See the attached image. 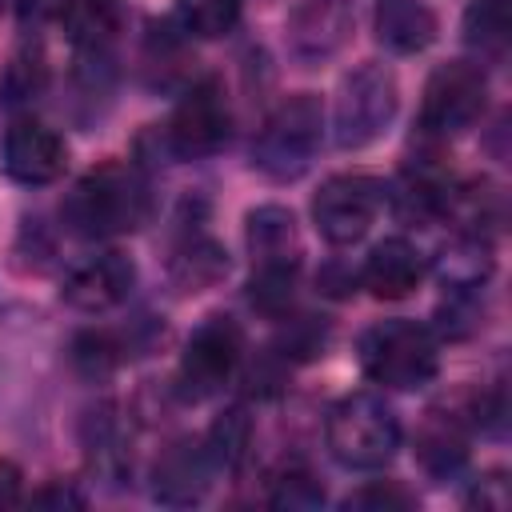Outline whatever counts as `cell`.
<instances>
[{"label":"cell","mask_w":512,"mask_h":512,"mask_svg":"<svg viewBox=\"0 0 512 512\" xmlns=\"http://www.w3.org/2000/svg\"><path fill=\"white\" fill-rule=\"evenodd\" d=\"M148 212H152L148 180L136 164H124V160H104L88 168L60 204L68 232L84 240L128 236L148 220Z\"/></svg>","instance_id":"obj_1"},{"label":"cell","mask_w":512,"mask_h":512,"mask_svg":"<svg viewBox=\"0 0 512 512\" xmlns=\"http://www.w3.org/2000/svg\"><path fill=\"white\" fill-rule=\"evenodd\" d=\"M248 256H252V280H248V300L256 312L284 320L296 296V272H300V232L296 216L280 204H260L248 212L244 224Z\"/></svg>","instance_id":"obj_2"},{"label":"cell","mask_w":512,"mask_h":512,"mask_svg":"<svg viewBox=\"0 0 512 512\" xmlns=\"http://www.w3.org/2000/svg\"><path fill=\"white\" fill-rule=\"evenodd\" d=\"M324 144V104L316 92L284 96L252 140V168L276 184L300 180Z\"/></svg>","instance_id":"obj_3"},{"label":"cell","mask_w":512,"mask_h":512,"mask_svg":"<svg viewBox=\"0 0 512 512\" xmlns=\"http://www.w3.org/2000/svg\"><path fill=\"white\" fill-rule=\"evenodd\" d=\"M360 368L372 384L392 392L424 388L440 372V336L436 328L408 316L376 320L360 336Z\"/></svg>","instance_id":"obj_4"},{"label":"cell","mask_w":512,"mask_h":512,"mask_svg":"<svg viewBox=\"0 0 512 512\" xmlns=\"http://www.w3.org/2000/svg\"><path fill=\"white\" fill-rule=\"evenodd\" d=\"M324 440L336 464L352 472L384 468L400 448V420L376 392H348L328 408Z\"/></svg>","instance_id":"obj_5"},{"label":"cell","mask_w":512,"mask_h":512,"mask_svg":"<svg viewBox=\"0 0 512 512\" xmlns=\"http://www.w3.org/2000/svg\"><path fill=\"white\" fill-rule=\"evenodd\" d=\"M396 108H400V88L392 68H384L380 60L356 64L336 88V112H332L336 144L344 152L372 144L392 124Z\"/></svg>","instance_id":"obj_6"},{"label":"cell","mask_w":512,"mask_h":512,"mask_svg":"<svg viewBox=\"0 0 512 512\" xmlns=\"http://www.w3.org/2000/svg\"><path fill=\"white\" fill-rule=\"evenodd\" d=\"M156 132H160V128H156ZM228 132H232L228 92H224L220 76H200V80H192V84L180 92V100H176V108H172L164 132H160V144H164V152H172V156L204 160V156H212V152L224 148Z\"/></svg>","instance_id":"obj_7"},{"label":"cell","mask_w":512,"mask_h":512,"mask_svg":"<svg viewBox=\"0 0 512 512\" xmlns=\"http://www.w3.org/2000/svg\"><path fill=\"white\" fill-rule=\"evenodd\" d=\"M488 104V76L476 60L440 64L420 96V132L424 140H448L468 132Z\"/></svg>","instance_id":"obj_8"},{"label":"cell","mask_w":512,"mask_h":512,"mask_svg":"<svg viewBox=\"0 0 512 512\" xmlns=\"http://www.w3.org/2000/svg\"><path fill=\"white\" fill-rule=\"evenodd\" d=\"M380 204H384L380 180L364 172H336L312 196V224L328 244L348 248L368 236Z\"/></svg>","instance_id":"obj_9"},{"label":"cell","mask_w":512,"mask_h":512,"mask_svg":"<svg viewBox=\"0 0 512 512\" xmlns=\"http://www.w3.org/2000/svg\"><path fill=\"white\" fill-rule=\"evenodd\" d=\"M244 360V332L232 316H208L184 344L180 352V368H176V380H180V392L188 400H204V396H216L240 368Z\"/></svg>","instance_id":"obj_10"},{"label":"cell","mask_w":512,"mask_h":512,"mask_svg":"<svg viewBox=\"0 0 512 512\" xmlns=\"http://www.w3.org/2000/svg\"><path fill=\"white\" fill-rule=\"evenodd\" d=\"M0 168H4V176H12L16 184H28V188L52 184L68 168V144L56 128H48L32 116H16L0 140Z\"/></svg>","instance_id":"obj_11"},{"label":"cell","mask_w":512,"mask_h":512,"mask_svg":"<svg viewBox=\"0 0 512 512\" xmlns=\"http://www.w3.org/2000/svg\"><path fill=\"white\" fill-rule=\"evenodd\" d=\"M472 416L468 408H452V404H432L416 432H412V456L416 464L432 476V480H452L464 464H468V448H472Z\"/></svg>","instance_id":"obj_12"},{"label":"cell","mask_w":512,"mask_h":512,"mask_svg":"<svg viewBox=\"0 0 512 512\" xmlns=\"http://www.w3.org/2000/svg\"><path fill=\"white\" fill-rule=\"evenodd\" d=\"M136 264L124 252H100L80 260L60 280V300L76 312H108L132 296Z\"/></svg>","instance_id":"obj_13"},{"label":"cell","mask_w":512,"mask_h":512,"mask_svg":"<svg viewBox=\"0 0 512 512\" xmlns=\"http://www.w3.org/2000/svg\"><path fill=\"white\" fill-rule=\"evenodd\" d=\"M356 20V4L352 0H304L292 16H288V48L296 60L304 64H320L332 52L344 48L348 32Z\"/></svg>","instance_id":"obj_14"},{"label":"cell","mask_w":512,"mask_h":512,"mask_svg":"<svg viewBox=\"0 0 512 512\" xmlns=\"http://www.w3.org/2000/svg\"><path fill=\"white\" fill-rule=\"evenodd\" d=\"M208 476L212 460L204 452V440L180 436L152 464V500L168 508H188L208 492Z\"/></svg>","instance_id":"obj_15"},{"label":"cell","mask_w":512,"mask_h":512,"mask_svg":"<svg viewBox=\"0 0 512 512\" xmlns=\"http://www.w3.org/2000/svg\"><path fill=\"white\" fill-rule=\"evenodd\" d=\"M360 284L376 296V300H404L420 288L424 280V256L416 252V244H408L404 236H388L380 240L364 264H360Z\"/></svg>","instance_id":"obj_16"},{"label":"cell","mask_w":512,"mask_h":512,"mask_svg":"<svg viewBox=\"0 0 512 512\" xmlns=\"http://www.w3.org/2000/svg\"><path fill=\"white\" fill-rule=\"evenodd\" d=\"M228 276V252L204 228H184L168 256V280L176 292H204Z\"/></svg>","instance_id":"obj_17"},{"label":"cell","mask_w":512,"mask_h":512,"mask_svg":"<svg viewBox=\"0 0 512 512\" xmlns=\"http://www.w3.org/2000/svg\"><path fill=\"white\" fill-rule=\"evenodd\" d=\"M372 32L388 52L412 56V52H424L436 40L440 24H436V12L424 0H376Z\"/></svg>","instance_id":"obj_18"},{"label":"cell","mask_w":512,"mask_h":512,"mask_svg":"<svg viewBox=\"0 0 512 512\" xmlns=\"http://www.w3.org/2000/svg\"><path fill=\"white\" fill-rule=\"evenodd\" d=\"M60 28L68 36V44L80 56H100L112 48L116 32H120V12L112 0H64L60 8Z\"/></svg>","instance_id":"obj_19"},{"label":"cell","mask_w":512,"mask_h":512,"mask_svg":"<svg viewBox=\"0 0 512 512\" xmlns=\"http://www.w3.org/2000/svg\"><path fill=\"white\" fill-rule=\"evenodd\" d=\"M492 240L484 232H468L456 228V236L440 248V276L448 288H484V280L492 276Z\"/></svg>","instance_id":"obj_20"},{"label":"cell","mask_w":512,"mask_h":512,"mask_svg":"<svg viewBox=\"0 0 512 512\" xmlns=\"http://www.w3.org/2000/svg\"><path fill=\"white\" fill-rule=\"evenodd\" d=\"M48 88V56L40 44H20L4 68H0V108L4 112H20L28 104H36Z\"/></svg>","instance_id":"obj_21"},{"label":"cell","mask_w":512,"mask_h":512,"mask_svg":"<svg viewBox=\"0 0 512 512\" xmlns=\"http://www.w3.org/2000/svg\"><path fill=\"white\" fill-rule=\"evenodd\" d=\"M248 448H252V416L244 412V404H232L212 420V428L204 436V452H208L212 468L236 472L244 464Z\"/></svg>","instance_id":"obj_22"},{"label":"cell","mask_w":512,"mask_h":512,"mask_svg":"<svg viewBox=\"0 0 512 512\" xmlns=\"http://www.w3.org/2000/svg\"><path fill=\"white\" fill-rule=\"evenodd\" d=\"M244 0H176V28L196 40H220L240 24Z\"/></svg>","instance_id":"obj_23"},{"label":"cell","mask_w":512,"mask_h":512,"mask_svg":"<svg viewBox=\"0 0 512 512\" xmlns=\"http://www.w3.org/2000/svg\"><path fill=\"white\" fill-rule=\"evenodd\" d=\"M464 44L480 56H500L508 48V0H472L464 12Z\"/></svg>","instance_id":"obj_24"},{"label":"cell","mask_w":512,"mask_h":512,"mask_svg":"<svg viewBox=\"0 0 512 512\" xmlns=\"http://www.w3.org/2000/svg\"><path fill=\"white\" fill-rule=\"evenodd\" d=\"M268 504L272 508H316V504H324V484L304 464H288L272 476Z\"/></svg>","instance_id":"obj_25"},{"label":"cell","mask_w":512,"mask_h":512,"mask_svg":"<svg viewBox=\"0 0 512 512\" xmlns=\"http://www.w3.org/2000/svg\"><path fill=\"white\" fill-rule=\"evenodd\" d=\"M120 360H124V348L108 332H80L72 340V364L84 376H108Z\"/></svg>","instance_id":"obj_26"},{"label":"cell","mask_w":512,"mask_h":512,"mask_svg":"<svg viewBox=\"0 0 512 512\" xmlns=\"http://www.w3.org/2000/svg\"><path fill=\"white\" fill-rule=\"evenodd\" d=\"M476 292L480 288H448V300L436 312L440 336L460 340V336H468V332L480 328V300H476Z\"/></svg>","instance_id":"obj_27"},{"label":"cell","mask_w":512,"mask_h":512,"mask_svg":"<svg viewBox=\"0 0 512 512\" xmlns=\"http://www.w3.org/2000/svg\"><path fill=\"white\" fill-rule=\"evenodd\" d=\"M416 496L400 484V480H368L364 488H356L344 508H368V512H388V508H412Z\"/></svg>","instance_id":"obj_28"},{"label":"cell","mask_w":512,"mask_h":512,"mask_svg":"<svg viewBox=\"0 0 512 512\" xmlns=\"http://www.w3.org/2000/svg\"><path fill=\"white\" fill-rule=\"evenodd\" d=\"M324 336H328V328L316 320V316H300V320H292L288 328H284V336H280V356H288V360H308V356H316L320 348H324Z\"/></svg>","instance_id":"obj_29"},{"label":"cell","mask_w":512,"mask_h":512,"mask_svg":"<svg viewBox=\"0 0 512 512\" xmlns=\"http://www.w3.org/2000/svg\"><path fill=\"white\" fill-rule=\"evenodd\" d=\"M468 504H480V508H488V512H504V508H508V480H504V472H484V476L472 484Z\"/></svg>","instance_id":"obj_30"},{"label":"cell","mask_w":512,"mask_h":512,"mask_svg":"<svg viewBox=\"0 0 512 512\" xmlns=\"http://www.w3.org/2000/svg\"><path fill=\"white\" fill-rule=\"evenodd\" d=\"M32 504H40V508H80L84 496H80L72 484L52 480V484H44L40 492H32Z\"/></svg>","instance_id":"obj_31"},{"label":"cell","mask_w":512,"mask_h":512,"mask_svg":"<svg viewBox=\"0 0 512 512\" xmlns=\"http://www.w3.org/2000/svg\"><path fill=\"white\" fill-rule=\"evenodd\" d=\"M356 284H360V276H352L344 264H328L320 272V288L332 292V296H348V292H356Z\"/></svg>","instance_id":"obj_32"},{"label":"cell","mask_w":512,"mask_h":512,"mask_svg":"<svg viewBox=\"0 0 512 512\" xmlns=\"http://www.w3.org/2000/svg\"><path fill=\"white\" fill-rule=\"evenodd\" d=\"M20 488H24V472H20L12 460L0 456V508L16 504V500H20Z\"/></svg>","instance_id":"obj_33"},{"label":"cell","mask_w":512,"mask_h":512,"mask_svg":"<svg viewBox=\"0 0 512 512\" xmlns=\"http://www.w3.org/2000/svg\"><path fill=\"white\" fill-rule=\"evenodd\" d=\"M8 4H12V0H0V8H8Z\"/></svg>","instance_id":"obj_34"}]
</instances>
